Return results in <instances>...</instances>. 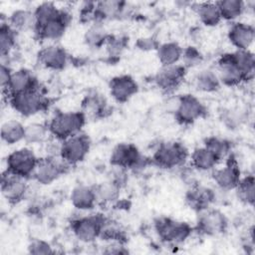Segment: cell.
<instances>
[{
	"instance_id": "cell-34",
	"label": "cell",
	"mask_w": 255,
	"mask_h": 255,
	"mask_svg": "<svg viewBox=\"0 0 255 255\" xmlns=\"http://www.w3.org/2000/svg\"><path fill=\"white\" fill-rule=\"evenodd\" d=\"M33 12H34V17L36 22V27H35L36 29L50 22L51 20L57 18L60 15L61 10L58 9L54 3L43 2L40 5H38Z\"/></svg>"
},
{
	"instance_id": "cell-20",
	"label": "cell",
	"mask_w": 255,
	"mask_h": 255,
	"mask_svg": "<svg viewBox=\"0 0 255 255\" xmlns=\"http://www.w3.org/2000/svg\"><path fill=\"white\" fill-rule=\"evenodd\" d=\"M39 60L48 69L62 70L68 63V54L61 46L50 45L40 51Z\"/></svg>"
},
{
	"instance_id": "cell-30",
	"label": "cell",
	"mask_w": 255,
	"mask_h": 255,
	"mask_svg": "<svg viewBox=\"0 0 255 255\" xmlns=\"http://www.w3.org/2000/svg\"><path fill=\"white\" fill-rule=\"evenodd\" d=\"M231 54L237 68L243 75L244 80L246 81L250 79L253 76L255 66V59L253 53L249 50H236Z\"/></svg>"
},
{
	"instance_id": "cell-3",
	"label": "cell",
	"mask_w": 255,
	"mask_h": 255,
	"mask_svg": "<svg viewBox=\"0 0 255 255\" xmlns=\"http://www.w3.org/2000/svg\"><path fill=\"white\" fill-rule=\"evenodd\" d=\"M39 159L36 154L27 147L12 151L6 159V171L27 178L34 174Z\"/></svg>"
},
{
	"instance_id": "cell-8",
	"label": "cell",
	"mask_w": 255,
	"mask_h": 255,
	"mask_svg": "<svg viewBox=\"0 0 255 255\" xmlns=\"http://www.w3.org/2000/svg\"><path fill=\"white\" fill-rule=\"evenodd\" d=\"M110 161L113 166L135 169L144 165V158L136 146L131 143H119L111 153Z\"/></svg>"
},
{
	"instance_id": "cell-12",
	"label": "cell",
	"mask_w": 255,
	"mask_h": 255,
	"mask_svg": "<svg viewBox=\"0 0 255 255\" xmlns=\"http://www.w3.org/2000/svg\"><path fill=\"white\" fill-rule=\"evenodd\" d=\"M212 177L214 182L220 189H235L241 179L240 169L235 157L229 155L225 166L215 169L212 173Z\"/></svg>"
},
{
	"instance_id": "cell-40",
	"label": "cell",
	"mask_w": 255,
	"mask_h": 255,
	"mask_svg": "<svg viewBox=\"0 0 255 255\" xmlns=\"http://www.w3.org/2000/svg\"><path fill=\"white\" fill-rule=\"evenodd\" d=\"M124 236H125L124 230L117 222L104 218L100 237L106 240H113V241L120 242L124 238Z\"/></svg>"
},
{
	"instance_id": "cell-22",
	"label": "cell",
	"mask_w": 255,
	"mask_h": 255,
	"mask_svg": "<svg viewBox=\"0 0 255 255\" xmlns=\"http://www.w3.org/2000/svg\"><path fill=\"white\" fill-rule=\"evenodd\" d=\"M71 202L79 210L92 209L97 203L95 188L87 185H78L71 192Z\"/></svg>"
},
{
	"instance_id": "cell-25",
	"label": "cell",
	"mask_w": 255,
	"mask_h": 255,
	"mask_svg": "<svg viewBox=\"0 0 255 255\" xmlns=\"http://www.w3.org/2000/svg\"><path fill=\"white\" fill-rule=\"evenodd\" d=\"M25 126L16 120H9L1 126V138L7 144H15L24 139Z\"/></svg>"
},
{
	"instance_id": "cell-6",
	"label": "cell",
	"mask_w": 255,
	"mask_h": 255,
	"mask_svg": "<svg viewBox=\"0 0 255 255\" xmlns=\"http://www.w3.org/2000/svg\"><path fill=\"white\" fill-rule=\"evenodd\" d=\"M70 165L61 156H48L39 159L34 178L41 184H51L64 174Z\"/></svg>"
},
{
	"instance_id": "cell-33",
	"label": "cell",
	"mask_w": 255,
	"mask_h": 255,
	"mask_svg": "<svg viewBox=\"0 0 255 255\" xmlns=\"http://www.w3.org/2000/svg\"><path fill=\"white\" fill-rule=\"evenodd\" d=\"M95 188L97 202L111 203L117 200L120 196L121 187L112 180L102 182Z\"/></svg>"
},
{
	"instance_id": "cell-37",
	"label": "cell",
	"mask_w": 255,
	"mask_h": 255,
	"mask_svg": "<svg viewBox=\"0 0 255 255\" xmlns=\"http://www.w3.org/2000/svg\"><path fill=\"white\" fill-rule=\"evenodd\" d=\"M84 110L85 112H83L85 115L89 114L90 116L93 117H100V116H104L105 112H107V101L106 99L96 93H93L89 96L86 97L85 101H84Z\"/></svg>"
},
{
	"instance_id": "cell-36",
	"label": "cell",
	"mask_w": 255,
	"mask_h": 255,
	"mask_svg": "<svg viewBox=\"0 0 255 255\" xmlns=\"http://www.w3.org/2000/svg\"><path fill=\"white\" fill-rule=\"evenodd\" d=\"M16 44V31L8 24L2 22L0 27V53L2 59L8 57Z\"/></svg>"
},
{
	"instance_id": "cell-4",
	"label": "cell",
	"mask_w": 255,
	"mask_h": 255,
	"mask_svg": "<svg viewBox=\"0 0 255 255\" xmlns=\"http://www.w3.org/2000/svg\"><path fill=\"white\" fill-rule=\"evenodd\" d=\"M187 155V149L182 143L171 141L159 144L153 153L152 160L159 167L173 168L180 166Z\"/></svg>"
},
{
	"instance_id": "cell-15",
	"label": "cell",
	"mask_w": 255,
	"mask_h": 255,
	"mask_svg": "<svg viewBox=\"0 0 255 255\" xmlns=\"http://www.w3.org/2000/svg\"><path fill=\"white\" fill-rule=\"evenodd\" d=\"M217 76L220 83L226 86H235L245 81L243 75L237 68L231 53L223 54L217 63Z\"/></svg>"
},
{
	"instance_id": "cell-28",
	"label": "cell",
	"mask_w": 255,
	"mask_h": 255,
	"mask_svg": "<svg viewBox=\"0 0 255 255\" xmlns=\"http://www.w3.org/2000/svg\"><path fill=\"white\" fill-rule=\"evenodd\" d=\"M218 161V158L205 146L195 148L191 153V163L198 170H210L215 167Z\"/></svg>"
},
{
	"instance_id": "cell-38",
	"label": "cell",
	"mask_w": 255,
	"mask_h": 255,
	"mask_svg": "<svg viewBox=\"0 0 255 255\" xmlns=\"http://www.w3.org/2000/svg\"><path fill=\"white\" fill-rule=\"evenodd\" d=\"M48 133H50L48 127L42 124L32 123L25 126L24 140L30 144L40 143L47 138Z\"/></svg>"
},
{
	"instance_id": "cell-2",
	"label": "cell",
	"mask_w": 255,
	"mask_h": 255,
	"mask_svg": "<svg viewBox=\"0 0 255 255\" xmlns=\"http://www.w3.org/2000/svg\"><path fill=\"white\" fill-rule=\"evenodd\" d=\"M10 106L18 114L24 117L34 116L43 111L47 106V99L40 88L7 96Z\"/></svg>"
},
{
	"instance_id": "cell-5",
	"label": "cell",
	"mask_w": 255,
	"mask_h": 255,
	"mask_svg": "<svg viewBox=\"0 0 255 255\" xmlns=\"http://www.w3.org/2000/svg\"><path fill=\"white\" fill-rule=\"evenodd\" d=\"M91 140L84 133L75 134L62 141L61 157L69 164H77L85 159L89 153Z\"/></svg>"
},
{
	"instance_id": "cell-27",
	"label": "cell",
	"mask_w": 255,
	"mask_h": 255,
	"mask_svg": "<svg viewBox=\"0 0 255 255\" xmlns=\"http://www.w3.org/2000/svg\"><path fill=\"white\" fill-rule=\"evenodd\" d=\"M199 20L209 27L216 26L222 20L219 8L216 2H202L196 8Z\"/></svg>"
},
{
	"instance_id": "cell-17",
	"label": "cell",
	"mask_w": 255,
	"mask_h": 255,
	"mask_svg": "<svg viewBox=\"0 0 255 255\" xmlns=\"http://www.w3.org/2000/svg\"><path fill=\"white\" fill-rule=\"evenodd\" d=\"M70 15L66 11L61 10V13L57 18L36 28L35 31L43 40H59L65 34V31L70 23Z\"/></svg>"
},
{
	"instance_id": "cell-7",
	"label": "cell",
	"mask_w": 255,
	"mask_h": 255,
	"mask_svg": "<svg viewBox=\"0 0 255 255\" xmlns=\"http://www.w3.org/2000/svg\"><path fill=\"white\" fill-rule=\"evenodd\" d=\"M155 229L161 240L168 243H181L191 233V227L181 221L170 218H159L155 222Z\"/></svg>"
},
{
	"instance_id": "cell-42",
	"label": "cell",
	"mask_w": 255,
	"mask_h": 255,
	"mask_svg": "<svg viewBox=\"0 0 255 255\" xmlns=\"http://www.w3.org/2000/svg\"><path fill=\"white\" fill-rule=\"evenodd\" d=\"M107 50L111 57H117L122 54L126 48V40L120 36L118 37H109L107 43Z\"/></svg>"
},
{
	"instance_id": "cell-31",
	"label": "cell",
	"mask_w": 255,
	"mask_h": 255,
	"mask_svg": "<svg viewBox=\"0 0 255 255\" xmlns=\"http://www.w3.org/2000/svg\"><path fill=\"white\" fill-rule=\"evenodd\" d=\"M221 18L227 21L236 20L245 10V3L240 0H222L216 2Z\"/></svg>"
},
{
	"instance_id": "cell-35",
	"label": "cell",
	"mask_w": 255,
	"mask_h": 255,
	"mask_svg": "<svg viewBox=\"0 0 255 255\" xmlns=\"http://www.w3.org/2000/svg\"><path fill=\"white\" fill-rule=\"evenodd\" d=\"M236 194L240 201L253 205L255 199V180L252 174L247 175L240 179L239 183L235 187Z\"/></svg>"
},
{
	"instance_id": "cell-16",
	"label": "cell",
	"mask_w": 255,
	"mask_h": 255,
	"mask_svg": "<svg viewBox=\"0 0 255 255\" xmlns=\"http://www.w3.org/2000/svg\"><path fill=\"white\" fill-rule=\"evenodd\" d=\"M38 89V81L33 73L28 69H19L12 72L8 87L4 93L6 96L23 93Z\"/></svg>"
},
{
	"instance_id": "cell-18",
	"label": "cell",
	"mask_w": 255,
	"mask_h": 255,
	"mask_svg": "<svg viewBox=\"0 0 255 255\" xmlns=\"http://www.w3.org/2000/svg\"><path fill=\"white\" fill-rule=\"evenodd\" d=\"M138 86L136 82L128 75L118 76L110 82V92L112 97L119 103L128 101L137 92Z\"/></svg>"
},
{
	"instance_id": "cell-1",
	"label": "cell",
	"mask_w": 255,
	"mask_h": 255,
	"mask_svg": "<svg viewBox=\"0 0 255 255\" xmlns=\"http://www.w3.org/2000/svg\"><path fill=\"white\" fill-rule=\"evenodd\" d=\"M86 123L83 112H60L50 121L48 128L50 133L58 140H65L81 132Z\"/></svg>"
},
{
	"instance_id": "cell-21",
	"label": "cell",
	"mask_w": 255,
	"mask_h": 255,
	"mask_svg": "<svg viewBox=\"0 0 255 255\" xmlns=\"http://www.w3.org/2000/svg\"><path fill=\"white\" fill-rule=\"evenodd\" d=\"M215 200V193L212 189L204 186H193L186 194V202L190 208L197 212L209 208Z\"/></svg>"
},
{
	"instance_id": "cell-23",
	"label": "cell",
	"mask_w": 255,
	"mask_h": 255,
	"mask_svg": "<svg viewBox=\"0 0 255 255\" xmlns=\"http://www.w3.org/2000/svg\"><path fill=\"white\" fill-rule=\"evenodd\" d=\"M157 58L162 67L178 64L181 60L183 49L175 42H166L157 48Z\"/></svg>"
},
{
	"instance_id": "cell-14",
	"label": "cell",
	"mask_w": 255,
	"mask_h": 255,
	"mask_svg": "<svg viewBox=\"0 0 255 255\" xmlns=\"http://www.w3.org/2000/svg\"><path fill=\"white\" fill-rule=\"evenodd\" d=\"M186 68L183 65L175 64L171 66L162 67L155 75L154 82L156 86L165 92H170L180 85L185 76Z\"/></svg>"
},
{
	"instance_id": "cell-39",
	"label": "cell",
	"mask_w": 255,
	"mask_h": 255,
	"mask_svg": "<svg viewBox=\"0 0 255 255\" xmlns=\"http://www.w3.org/2000/svg\"><path fill=\"white\" fill-rule=\"evenodd\" d=\"M204 146L210 150L218 158V160L226 157L229 154L231 147L229 141L217 136L208 137L205 140Z\"/></svg>"
},
{
	"instance_id": "cell-45",
	"label": "cell",
	"mask_w": 255,
	"mask_h": 255,
	"mask_svg": "<svg viewBox=\"0 0 255 255\" xmlns=\"http://www.w3.org/2000/svg\"><path fill=\"white\" fill-rule=\"evenodd\" d=\"M11 74H12V71L9 68V66L6 65V63L2 62L1 69H0V84H1V89L3 93L6 91L8 87Z\"/></svg>"
},
{
	"instance_id": "cell-46",
	"label": "cell",
	"mask_w": 255,
	"mask_h": 255,
	"mask_svg": "<svg viewBox=\"0 0 255 255\" xmlns=\"http://www.w3.org/2000/svg\"><path fill=\"white\" fill-rule=\"evenodd\" d=\"M137 46L141 50L156 49L155 48L156 47V43H155V41L152 38H141V39H138Z\"/></svg>"
},
{
	"instance_id": "cell-13",
	"label": "cell",
	"mask_w": 255,
	"mask_h": 255,
	"mask_svg": "<svg viewBox=\"0 0 255 255\" xmlns=\"http://www.w3.org/2000/svg\"><path fill=\"white\" fill-rule=\"evenodd\" d=\"M1 190L8 202L18 203L25 197L28 191L26 178L6 171L2 175Z\"/></svg>"
},
{
	"instance_id": "cell-44",
	"label": "cell",
	"mask_w": 255,
	"mask_h": 255,
	"mask_svg": "<svg viewBox=\"0 0 255 255\" xmlns=\"http://www.w3.org/2000/svg\"><path fill=\"white\" fill-rule=\"evenodd\" d=\"M239 112L240 111H235V110L226 111L223 114V118H222L224 123L229 127H236L240 125L241 121L243 120V117H242V114Z\"/></svg>"
},
{
	"instance_id": "cell-19",
	"label": "cell",
	"mask_w": 255,
	"mask_h": 255,
	"mask_svg": "<svg viewBox=\"0 0 255 255\" xmlns=\"http://www.w3.org/2000/svg\"><path fill=\"white\" fill-rule=\"evenodd\" d=\"M254 36L253 26L241 22L232 24L228 30V39L237 50H249L254 42Z\"/></svg>"
},
{
	"instance_id": "cell-43",
	"label": "cell",
	"mask_w": 255,
	"mask_h": 255,
	"mask_svg": "<svg viewBox=\"0 0 255 255\" xmlns=\"http://www.w3.org/2000/svg\"><path fill=\"white\" fill-rule=\"evenodd\" d=\"M28 251H29V253L36 254V255H44V254L54 253L51 245L43 240H40V239L33 240L28 246Z\"/></svg>"
},
{
	"instance_id": "cell-24",
	"label": "cell",
	"mask_w": 255,
	"mask_h": 255,
	"mask_svg": "<svg viewBox=\"0 0 255 255\" xmlns=\"http://www.w3.org/2000/svg\"><path fill=\"white\" fill-rule=\"evenodd\" d=\"M125 9V3L120 1H102L96 3L94 20L102 22L105 19H111L120 16Z\"/></svg>"
},
{
	"instance_id": "cell-26",
	"label": "cell",
	"mask_w": 255,
	"mask_h": 255,
	"mask_svg": "<svg viewBox=\"0 0 255 255\" xmlns=\"http://www.w3.org/2000/svg\"><path fill=\"white\" fill-rule=\"evenodd\" d=\"M7 22L15 31H27L36 27L34 12L26 9L15 10Z\"/></svg>"
},
{
	"instance_id": "cell-41",
	"label": "cell",
	"mask_w": 255,
	"mask_h": 255,
	"mask_svg": "<svg viewBox=\"0 0 255 255\" xmlns=\"http://www.w3.org/2000/svg\"><path fill=\"white\" fill-rule=\"evenodd\" d=\"M181 61L185 68L195 67L201 63L202 55L195 47H187L182 51Z\"/></svg>"
},
{
	"instance_id": "cell-32",
	"label": "cell",
	"mask_w": 255,
	"mask_h": 255,
	"mask_svg": "<svg viewBox=\"0 0 255 255\" xmlns=\"http://www.w3.org/2000/svg\"><path fill=\"white\" fill-rule=\"evenodd\" d=\"M109 35L101 22H94L85 33V41L92 48H100L105 45Z\"/></svg>"
},
{
	"instance_id": "cell-9",
	"label": "cell",
	"mask_w": 255,
	"mask_h": 255,
	"mask_svg": "<svg viewBox=\"0 0 255 255\" xmlns=\"http://www.w3.org/2000/svg\"><path fill=\"white\" fill-rule=\"evenodd\" d=\"M174 113L179 123L188 125L203 117L205 108L203 104L194 96L185 95L177 99Z\"/></svg>"
},
{
	"instance_id": "cell-29",
	"label": "cell",
	"mask_w": 255,
	"mask_h": 255,
	"mask_svg": "<svg viewBox=\"0 0 255 255\" xmlns=\"http://www.w3.org/2000/svg\"><path fill=\"white\" fill-rule=\"evenodd\" d=\"M220 81L217 74L212 70H202L194 78L196 90L204 93H212L219 89Z\"/></svg>"
},
{
	"instance_id": "cell-10",
	"label": "cell",
	"mask_w": 255,
	"mask_h": 255,
	"mask_svg": "<svg viewBox=\"0 0 255 255\" xmlns=\"http://www.w3.org/2000/svg\"><path fill=\"white\" fill-rule=\"evenodd\" d=\"M104 217L99 215L80 217L72 222V230L77 239L90 243L100 237Z\"/></svg>"
},
{
	"instance_id": "cell-11",
	"label": "cell",
	"mask_w": 255,
	"mask_h": 255,
	"mask_svg": "<svg viewBox=\"0 0 255 255\" xmlns=\"http://www.w3.org/2000/svg\"><path fill=\"white\" fill-rule=\"evenodd\" d=\"M197 228L206 235H217L225 231L227 219L225 215L216 209H204L198 212Z\"/></svg>"
}]
</instances>
